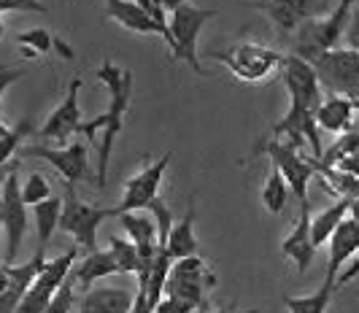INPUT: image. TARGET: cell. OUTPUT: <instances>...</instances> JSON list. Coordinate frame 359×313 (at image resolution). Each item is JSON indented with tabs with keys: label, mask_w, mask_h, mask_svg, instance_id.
I'll return each mask as SVG.
<instances>
[{
	"label": "cell",
	"mask_w": 359,
	"mask_h": 313,
	"mask_svg": "<svg viewBox=\"0 0 359 313\" xmlns=\"http://www.w3.org/2000/svg\"><path fill=\"white\" fill-rule=\"evenodd\" d=\"M97 81H103L108 90V109L100 113L103 119V135H100V157H97V189L106 186L108 160L114 151V141L119 138V132L125 127V113L130 109V97H133V74L116 68L111 60H106L97 68Z\"/></svg>",
	"instance_id": "1"
},
{
	"label": "cell",
	"mask_w": 359,
	"mask_h": 313,
	"mask_svg": "<svg viewBox=\"0 0 359 313\" xmlns=\"http://www.w3.org/2000/svg\"><path fill=\"white\" fill-rule=\"evenodd\" d=\"M354 11V0H341L327 17H311L303 22V27L292 36V55L316 65L324 55L341 49V41H346L348 22Z\"/></svg>",
	"instance_id": "2"
},
{
	"label": "cell",
	"mask_w": 359,
	"mask_h": 313,
	"mask_svg": "<svg viewBox=\"0 0 359 313\" xmlns=\"http://www.w3.org/2000/svg\"><path fill=\"white\" fill-rule=\"evenodd\" d=\"M114 216H122L119 205H114V208H95V205H87L79 200L76 186H65V208H62L60 230L68 232L76 240L79 251H84V254L100 251L97 249V227L103 221L114 219Z\"/></svg>",
	"instance_id": "3"
},
{
	"label": "cell",
	"mask_w": 359,
	"mask_h": 313,
	"mask_svg": "<svg viewBox=\"0 0 359 313\" xmlns=\"http://www.w3.org/2000/svg\"><path fill=\"white\" fill-rule=\"evenodd\" d=\"M211 286H216V276L211 273V267L200 257H189L173 262V270H170L168 286H165V297L187 305L189 311H208L205 292Z\"/></svg>",
	"instance_id": "4"
},
{
	"label": "cell",
	"mask_w": 359,
	"mask_h": 313,
	"mask_svg": "<svg viewBox=\"0 0 359 313\" xmlns=\"http://www.w3.org/2000/svg\"><path fill=\"white\" fill-rule=\"evenodd\" d=\"M216 17L214 8H200L192 3H176L170 6V33H173V60H184L195 68V74L205 76L198 57V38L200 30L205 27V22Z\"/></svg>",
	"instance_id": "5"
},
{
	"label": "cell",
	"mask_w": 359,
	"mask_h": 313,
	"mask_svg": "<svg viewBox=\"0 0 359 313\" xmlns=\"http://www.w3.org/2000/svg\"><path fill=\"white\" fill-rule=\"evenodd\" d=\"M211 57L219 60L222 65H227V71L235 78L249 81V84L268 78L273 71L284 68V60H287V55H281L276 49H268V46H259V43H249V41L238 43V46L227 49V52H216Z\"/></svg>",
	"instance_id": "6"
},
{
	"label": "cell",
	"mask_w": 359,
	"mask_h": 313,
	"mask_svg": "<svg viewBox=\"0 0 359 313\" xmlns=\"http://www.w3.org/2000/svg\"><path fill=\"white\" fill-rule=\"evenodd\" d=\"M319 84L327 92V97H348L359 100V52L351 49H335L324 55L316 65Z\"/></svg>",
	"instance_id": "7"
},
{
	"label": "cell",
	"mask_w": 359,
	"mask_h": 313,
	"mask_svg": "<svg viewBox=\"0 0 359 313\" xmlns=\"http://www.w3.org/2000/svg\"><path fill=\"white\" fill-rule=\"evenodd\" d=\"M79 246H71L65 254H60L57 259H49L43 273L38 276V281L33 284V289L27 292V297L22 300L17 313H46L49 305L54 302L57 292L68 284L73 267H76V259H79Z\"/></svg>",
	"instance_id": "8"
},
{
	"label": "cell",
	"mask_w": 359,
	"mask_h": 313,
	"mask_svg": "<svg viewBox=\"0 0 359 313\" xmlns=\"http://www.w3.org/2000/svg\"><path fill=\"white\" fill-rule=\"evenodd\" d=\"M3 230H6V265H14V259L19 257L22 240L27 232V203L22 197V184L17 179V170L8 167V176L3 181Z\"/></svg>",
	"instance_id": "9"
},
{
	"label": "cell",
	"mask_w": 359,
	"mask_h": 313,
	"mask_svg": "<svg viewBox=\"0 0 359 313\" xmlns=\"http://www.w3.org/2000/svg\"><path fill=\"white\" fill-rule=\"evenodd\" d=\"M265 151H268V157L273 160V165L281 170L289 192L297 197V203L311 205L308 203V184H311V179L316 173L313 162L300 154V148H294L287 141H270V144H265Z\"/></svg>",
	"instance_id": "10"
},
{
	"label": "cell",
	"mask_w": 359,
	"mask_h": 313,
	"mask_svg": "<svg viewBox=\"0 0 359 313\" xmlns=\"http://www.w3.org/2000/svg\"><path fill=\"white\" fill-rule=\"evenodd\" d=\"M19 160H43L65 179V186H76L90 176V160H87V146L76 141L65 148H49V146H25L17 151Z\"/></svg>",
	"instance_id": "11"
},
{
	"label": "cell",
	"mask_w": 359,
	"mask_h": 313,
	"mask_svg": "<svg viewBox=\"0 0 359 313\" xmlns=\"http://www.w3.org/2000/svg\"><path fill=\"white\" fill-rule=\"evenodd\" d=\"M46 251L36 249V254L27 259L25 265H3V292H0V311L17 313L22 300L33 289V284L46 267Z\"/></svg>",
	"instance_id": "12"
},
{
	"label": "cell",
	"mask_w": 359,
	"mask_h": 313,
	"mask_svg": "<svg viewBox=\"0 0 359 313\" xmlns=\"http://www.w3.org/2000/svg\"><path fill=\"white\" fill-rule=\"evenodd\" d=\"M173 154L168 151L165 157H160L157 162L146 165L141 173H135L130 181L125 184V195L119 200V211L122 214H135V211H149V205L160 197V184L165 170L170 165Z\"/></svg>",
	"instance_id": "13"
},
{
	"label": "cell",
	"mask_w": 359,
	"mask_h": 313,
	"mask_svg": "<svg viewBox=\"0 0 359 313\" xmlns=\"http://www.w3.org/2000/svg\"><path fill=\"white\" fill-rule=\"evenodd\" d=\"M79 92H81V78H73L65 100L49 113L46 125L38 130V138H43V141H65L71 135H79V127L84 125L81 109H79Z\"/></svg>",
	"instance_id": "14"
},
{
	"label": "cell",
	"mask_w": 359,
	"mask_h": 313,
	"mask_svg": "<svg viewBox=\"0 0 359 313\" xmlns=\"http://www.w3.org/2000/svg\"><path fill=\"white\" fill-rule=\"evenodd\" d=\"M281 78H284V87H287L289 97H303L311 109L319 111V106L324 103V90L319 84V76H316V68L300 60L294 55H287L284 60V68H281Z\"/></svg>",
	"instance_id": "15"
},
{
	"label": "cell",
	"mask_w": 359,
	"mask_h": 313,
	"mask_svg": "<svg viewBox=\"0 0 359 313\" xmlns=\"http://www.w3.org/2000/svg\"><path fill=\"white\" fill-rule=\"evenodd\" d=\"M359 257V221L348 219L338 227V232L330 238V259H327V276H324V286L338 289V278L343 273V265L348 259Z\"/></svg>",
	"instance_id": "16"
},
{
	"label": "cell",
	"mask_w": 359,
	"mask_h": 313,
	"mask_svg": "<svg viewBox=\"0 0 359 313\" xmlns=\"http://www.w3.org/2000/svg\"><path fill=\"white\" fill-rule=\"evenodd\" d=\"M308 211H311V205H300V219L294 224V230L281 240V254L292 259L300 273H306L316 257V243L311 235V214Z\"/></svg>",
	"instance_id": "17"
},
{
	"label": "cell",
	"mask_w": 359,
	"mask_h": 313,
	"mask_svg": "<svg viewBox=\"0 0 359 313\" xmlns=\"http://www.w3.org/2000/svg\"><path fill=\"white\" fill-rule=\"evenodd\" d=\"M135 292L125 286H97L79 300V313H130Z\"/></svg>",
	"instance_id": "18"
},
{
	"label": "cell",
	"mask_w": 359,
	"mask_h": 313,
	"mask_svg": "<svg viewBox=\"0 0 359 313\" xmlns=\"http://www.w3.org/2000/svg\"><path fill=\"white\" fill-rule=\"evenodd\" d=\"M354 113H357L354 100H348V97H324V103L316 111V122L327 132L346 135V132H351Z\"/></svg>",
	"instance_id": "19"
},
{
	"label": "cell",
	"mask_w": 359,
	"mask_h": 313,
	"mask_svg": "<svg viewBox=\"0 0 359 313\" xmlns=\"http://www.w3.org/2000/svg\"><path fill=\"white\" fill-rule=\"evenodd\" d=\"M116 273H122V270H119L114 254L100 249V251H95V254H84V257L79 259L76 267H73L71 278L76 281V286H87V289H90L95 281L116 276Z\"/></svg>",
	"instance_id": "20"
},
{
	"label": "cell",
	"mask_w": 359,
	"mask_h": 313,
	"mask_svg": "<svg viewBox=\"0 0 359 313\" xmlns=\"http://www.w3.org/2000/svg\"><path fill=\"white\" fill-rule=\"evenodd\" d=\"M106 8H108V17L114 19V22H119L125 30L141 33V36H149V33L154 36L157 33V27H154L151 17L146 14L141 0H135V3H130V0H108Z\"/></svg>",
	"instance_id": "21"
},
{
	"label": "cell",
	"mask_w": 359,
	"mask_h": 313,
	"mask_svg": "<svg viewBox=\"0 0 359 313\" xmlns=\"http://www.w3.org/2000/svg\"><path fill=\"white\" fill-rule=\"evenodd\" d=\"M351 203H354V200L338 197L330 208H324L322 214H316V216L311 219V235H313L316 249H319L322 243H330V238L338 232V227L351 216Z\"/></svg>",
	"instance_id": "22"
},
{
	"label": "cell",
	"mask_w": 359,
	"mask_h": 313,
	"mask_svg": "<svg viewBox=\"0 0 359 313\" xmlns=\"http://www.w3.org/2000/svg\"><path fill=\"white\" fill-rule=\"evenodd\" d=\"M192 224H195V200L189 203L187 214H184V219L173 227V232H170V238H168V246H165L173 262L198 257V238H195Z\"/></svg>",
	"instance_id": "23"
},
{
	"label": "cell",
	"mask_w": 359,
	"mask_h": 313,
	"mask_svg": "<svg viewBox=\"0 0 359 313\" xmlns=\"http://www.w3.org/2000/svg\"><path fill=\"white\" fill-rule=\"evenodd\" d=\"M262 11L270 17V22L281 30V33H289L294 36L303 22H308V3H300V0H292V3H262Z\"/></svg>",
	"instance_id": "24"
},
{
	"label": "cell",
	"mask_w": 359,
	"mask_h": 313,
	"mask_svg": "<svg viewBox=\"0 0 359 313\" xmlns=\"http://www.w3.org/2000/svg\"><path fill=\"white\" fill-rule=\"evenodd\" d=\"M62 208H65V200H60V197H49L46 203H38L36 208H33L38 249H43V251H46L49 238H52L54 230H57V227H60V221H62Z\"/></svg>",
	"instance_id": "25"
},
{
	"label": "cell",
	"mask_w": 359,
	"mask_h": 313,
	"mask_svg": "<svg viewBox=\"0 0 359 313\" xmlns=\"http://www.w3.org/2000/svg\"><path fill=\"white\" fill-rule=\"evenodd\" d=\"M332 286H319L313 295H303V297H284V305H287L289 313H327L330 308V300H332Z\"/></svg>",
	"instance_id": "26"
},
{
	"label": "cell",
	"mask_w": 359,
	"mask_h": 313,
	"mask_svg": "<svg viewBox=\"0 0 359 313\" xmlns=\"http://www.w3.org/2000/svg\"><path fill=\"white\" fill-rule=\"evenodd\" d=\"M287 197H289V186L281 176V170L273 165L268 173V181L262 186V203L270 214H281L287 208Z\"/></svg>",
	"instance_id": "27"
},
{
	"label": "cell",
	"mask_w": 359,
	"mask_h": 313,
	"mask_svg": "<svg viewBox=\"0 0 359 313\" xmlns=\"http://www.w3.org/2000/svg\"><path fill=\"white\" fill-rule=\"evenodd\" d=\"M108 243H111V254H114V259H116V265H119V270L122 273H141V267H144V262H141V254H138V246L133 243V240H125L119 238V235H111L108 238Z\"/></svg>",
	"instance_id": "28"
},
{
	"label": "cell",
	"mask_w": 359,
	"mask_h": 313,
	"mask_svg": "<svg viewBox=\"0 0 359 313\" xmlns=\"http://www.w3.org/2000/svg\"><path fill=\"white\" fill-rule=\"evenodd\" d=\"M357 154H359V132L357 130H351V132H346V135H338V138H335V144L324 151L322 165L324 167H338L343 160L357 157Z\"/></svg>",
	"instance_id": "29"
},
{
	"label": "cell",
	"mask_w": 359,
	"mask_h": 313,
	"mask_svg": "<svg viewBox=\"0 0 359 313\" xmlns=\"http://www.w3.org/2000/svg\"><path fill=\"white\" fill-rule=\"evenodd\" d=\"M33 119H22L17 127H11L8 122H3V127H0V138H3V148H0V157H3V162H8L11 157H14V151H19V144H22V138H27L30 132H33Z\"/></svg>",
	"instance_id": "30"
},
{
	"label": "cell",
	"mask_w": 359,
	"mask_h": 313,
	"mask_svg": "<svg viewBox=\"0 0 359 313\" xmlns=\"http://www.w3.org/2000/svg\"><path fill=\"white\" fill-rule=\"evenodd\" d=\"M22 197H25V203L33 205V208H36L38 203H46V200L52 197V186H49V181H46V176L30 173L27 181H25V186H22Z\"/></svg>",
	"instance_id": "31"
},
{
	"label": "cell",
	"mask_w": 359,
	"mask_h": 313,
	"mask_svg": "<svg viewBox=\"0 0 359 313\" xmlns=\"http://www.w3.org/2000/svg\"><path fill=\"white\" fill-rule=\"evenodd\" d=\"M17 41L22 46L33 49L36 55H46V52H52V46H54V38L49 36V30H43V27H33V30L22 33Z\"/></svg>",
	"instance_id": "32"
},
{
	"label": "cell",
	"mask_w": 359,
	"mask_h": 313,
	"mask_svg": "<svg viewBox=\"0 0 359 313\" xmlns=\"http://www.w3.org/2000/svg\"><path fill=\"white\" fill-rule=\"evenodd\" d=\"M76 281L73 278H68V284L57 292V297H54V302L49 305V311L46 313H71L73 311V302H76Z\"/></svg>",
	"instance_id": "33"
},
{
	"label": "cell",
	"mask_w": 359,
	"mask_h": 313,
	"mask_svg": "<svg viewBox=\"0 0 359 313\" xmlns=\"http://www.w3.org/2000/svg\"><path fill=\"white\" fill-rule=\"evenodd\" d=\"M346 49L359 52V3H354L351 22H348V33H346Z\"/></svg>",
	"instance_id": "34"
},
{
	"label": "cell",
	"mask_w": 359,
	"mask_h": 313,
	"mask_svg": "<svg viewBox=\"0 0 359 313\" xmlns=\"http://www.w3.org/2000/svg\"><path fill=\"white\" fill-rule=\"evenodd\" d=\"M6 11H46V6L43 3H33V0H8V3H0V14H6Z\"/></svg>",
	"instance_id": "35"
},
{
	"label": "cell",
	"mask_w": 359,
	"mask_h": 313,
	"mask_svg": "<svg viewBox=\"0 0 359 313\" xmlns=\"http://www.w3.org/2000/svg\"><path fill=\"white\" fill-rule=\"evenodd\" d=\"M130 313H154L151 302H149V292H146V286H135V305H133V311Z\"/></svg>",
	"instance_id": "36"
},
{
	"label": "cell",
	"mask_w": 359,
	"mask_h": 313,
	"mask_svg": "<svg viewBox=\"0 0 359 313\" xmlns=\"http://www.w3.org/2000/svg\"><path fill=\"white\" fill-rule=\"evenodd\" d=\"M157 313H192L187 305H181V302H176V300H170V297H162L160 308H157Z\"/></svg>",
	"instance_id": "37"
},
{
	"label": "cell",
	"mask_w": 359,
	"mask_h": 313,
	"mask_svg": "<svg viewBox=\"0 0 359 313\" xmlns=\"http://www.w3.org/2000/svg\"><path fill=\"white\" fill-rule=\"evenodd\" d=\"M338 170H341V173H348V176H354V179H359V154L357 157L343 160L341 165H338Z\"/></svg>",
	"instance_id": "38"
},
{
	"label": "cell",
	"mask_w": 359,
	"mask_h": 313,
	"mask_svg": "<svg viewBox=\"0 0 359 313\" xmlns=\"http://www.w3.org/2000/svg\"><path fill=\"white\" fill-rule=\"evenodd\" d=\"M54 49L60 52V55L65 57V60H73V49L65 43V41H60V38H54Z\"/></svg>",
	"instance_id": "39"
},
{
	"label": "cell",
	"mask_w": 359,
	"mask_h": 313,
	"mask_svg": "<svg viewBox=\"0 0 359 313\" xmlns=\"http://www.w3.org/2000/svg\"><path fill=\"white\" fill-rule=\"evenodd\" d=\"M211 313H241V311H235V308H216ZM246 313H257V311H246Z\"/></svg>",
	"instance_id": "40"
},
{
	"label": "cell",
	"mask_w": 359,
	"mask_h": 313,
	"mask_svg": "<svg viewBox=\"0 0 359 313\" xmlns=\"http://www.w3.org/2000/svg\"><path fill=\"white\" fill-rule=\"evenodd\" d=\"M354 106H357V113H359V100H357V103H354Z\"/></svg>",
	"instance_id": "41"
}]
</instances>
